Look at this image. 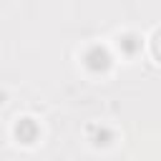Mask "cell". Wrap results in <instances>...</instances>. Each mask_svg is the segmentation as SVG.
<instances>
[{
  "instance_id": "obj_1",
  "label": "cell",
  "mask_w": 161,
  "mask_h": 161,
  "mask_svg": "<svg viewBox=\"0 0 161 161\" xmlns=\"http://www.w3.org/2000/svg\"><path fill=\"white\" fill-rule=\"evenodd\" d=\"M86 63H88V68H93V70H103V68H108V53H106L103 48L96 45V48L88 50Z\"/></svg>"
},
{
  "instance_id": "obj_2",
  "label": "cell",
  "mask_w": 161,
  "mask_h": 161,
  "mask_svg": "<svg viewBox=\"0 0 161 161\" xmlns=\"http://www.w3.org/2000/svg\"><path fill=\"white\" fill-rule=\"evenodd\" d=\"M15 131H18V138H20L23 143L35 141V136H38V126H35V121H30V118H23Z\"/></svg>"
},
{
  "instance_id": "obj_3",
  "label": "cell",
  "mask_w": 161,
  "mask_h": 161,
  "mask_svg": "<svg viewBox=\"0 0 161 161\" xmlns=\"http://www.w3.org/2000/svg\"><path fill=\"white\" fill-rule=\"evenodd\" d=\"M153 53L161 60V30H156V35H153Z\"/></svg>"
}]
</instances>
